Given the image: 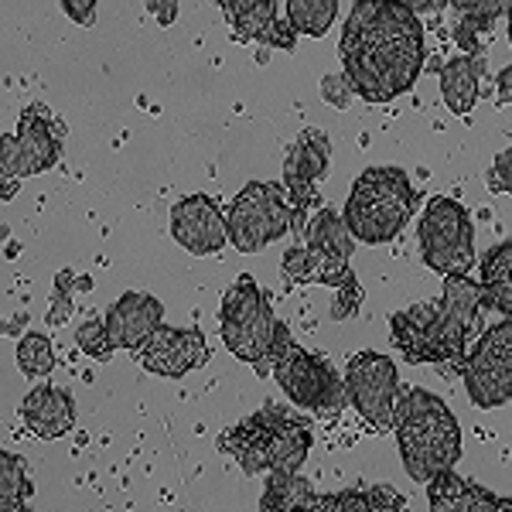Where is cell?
I'll use <instances>...</instances> for the list:
<instances>
[{
    "label": "cell",
    "mask_w": 512,
    "mask_h": 512,
    "mask_svg": "<svg viewBox=\"0 0 512 512\" xmlns=\"http://www.w3.org/2000/svg\"><path fill=\"white\" fill-rule=\"evenodd\" d=\"M338 59L355 96L393 103L414 89L427 62L424 24L407 0H355L338 38Z\"/></svg>",
    "instance_id": "1"
},
{
    "label": "cell",
    "mask_w": 512,
    "mask_h": 512,
    "mask_svg": "<svg viewBox=\"0 0 512 512\" xmlns=\"http://www.w3.org/2000/svg\"><path fill=\"white\" fill-rule=\"evenodd\" d=\"M482 311V284L468 274L444 277L441 301H420L390 318V338L410 366H454L465 359V345Z\"/></svg>",
    "instance_id": "2"
},
{
    "label": "cell",
    "mask_w": 512,
    "mask_h": 512,
    "mask_svg": "<svg viewBox=\"0 0 512 512\" xmlns=\"http://www.w3.org/2000/svg\"><path fill=\"white\" fill-rule=\"evenodd\" d=\"M396 444L403 468L414 482L427 485L461 461V427L448 403L431 390H407L396 400Z\"/></svg>",
    "instance_id": "3"
},
{
    "label": "cell",
    "mask_w": 512,
    "mask_h": 512,
    "mask_svg": "<svg viewBox=\"0 0 512 512\" xmlns=\"http://www.w3.org/2000/svg\"><path fill=\"white\" fill-rule=\"evenodd\" d=\"M219 448L243 468L246 475L301 472L311 451V424L284 407H263L233 431L219 437Z\"/></svg>",
    "instance_id": "4"
},
{
    "label": "cell",
    "mask_w": 512,
    "mask_h": 512,
    "mask_svg": "<svg viewBox=\"0 0 512 512\" xmlns=\"http://www.w3.org/2000/svg\"><path fill=\"white\" fill-rule=\"evenodd\" d=\"M417 209V192L396 164H373L355 178L342 216L349 233L366 246L393 243Z\"/></svg>",
    "instance_id": "5"
},
{
    "label": "cell",
    "mask_w": 512,
    "mask_h": 512,
    "mask_svg": "<svg viewBox=\"0 0 512 512\" xmlns=\"http://www.w3.org/2000/svg\"><path fill=\"white\" fill-rule=\"evenodd\" d=\"M280 328H284V321L274 318V308L256 287V280L250 274H239L219 308V335L226 349L239 362H250L260 373H267L270 355L280 342Z\"/></svg>",
    "instance_id": "6"
},
{
    "label": "cell",
    "mask_w": 512,
    "mask_h": 512,
    "mask_svg": "<svg viewBox=\"0 0 512 512\" xmlns=\"http://www.w3.org/2000/svg\"><path fill=\"white\" fill-rule=\"evenodd\" d=\"M270 373H274L277 386L287 393L294 407L315 410L325 420H335L342 414L345 400H349L345 379H338V373L321 355L304 352L287 332V325L280 328V342L270 355Z\"/></svg>",
    "instance_id": "7"
},
{
    "label": "cell",
    "mask_w": 512,
    "mask_h": 512,
    "mask_svg": "<svg viewBox=\"0 0 512 512\" xmlns=\"http://www.w3.org/2000/svg\"><path fill=\"white\" fill-rule=\"evenodd\" d=\"M229 243L239 253H260L294 229V205L277 181H250L226 212Z\"/></svg>",
    "instance_id": "8"
},
{
    "label": "cell",
    "mask_w": 512,
    "mask_h": 512,
    "mask_svg": "<svg viewBox=\"0 0 512 512\" xmlns=\"http://www.w3.org/2000/svg\"><path fill=\"white\" fill-rule=\"evenodd\" d=\"M62 147H65V127L45 103H31L28 110H21L18 130L7 134L4 144H0L4 198L14 195V185L21 178L55 168V161L62 158Z\"/></svg>",
    "instance_id": "9"
},
{
    "label": "cell",
    "mask_w": 512,
    "mask_h": 512,
    "mask_svg": "<svg viewBox=\"0 0 512 512\" xmlns=\"http://www.w3.org/2000/svg\"><path fill=\"white\" fill-rule=\"evenodd\" d=\"M420 256L434 274H468L475 263V229L468 209L448 195L427 202L420 219Z\"/></svg>",
    "instance_id": "10"
},
{
    "label": "cell",
    "mask_w": 512,
    "mask_h": 512,
    "mask_svg": "<svg viewBox=\"0 0 512 512\" xmlns=\"http://www.w3.org/2000/svg\"><path fill=\"white\" fill-rule=\"evenodd\" d=\"M454 369L465 379V390L478 410H495L512 400V315L475 342V349Z\"/></svg>",
    "instance_id": "11"
},
{
    "label": "cell",
    "mask_w": 512,
    "mask_h": 512,
    "mask_svg": "<svg viewBox=\"0 0 512 512\" xmlns=\"http://www.w3.org/2000/svg\"><path fill=\"white\" fill-rule=\"evenodd\" d=\"M345 393L369 427H376L379 434L393 431L400 376H396V362L390 355H379L373 349L352 355L349 369H345Z\"/></svg>",
    "instance_id": "12"
},
{
    "label": "cell",
    "mask_w": 512,
    "mask_h": 512,
    "mask_svg": "<svg viewBox=\"0 0 512 512\" xmlns=\"http://www.w3.org/2000/svg\"><path fill=\"white\" fill-rule=\"evenodd\" d=\"M332 164V140L325 130L308 127L294 137L284 158V188L294 205V236H308V212L318 209V181Z\"/></svg>",
    "instance_id": "13"
},
{
    "label": "cell",
    "mask_w": 512,
    "mask_h": 512,
    "mask_svg": "<svg viewBox=\"0 0 512 512\" xmlns=\"http://www.w3.org/2000/svg\"><path fill=\"white\" fill-rule=\"evenodd\" d=\"M171 236L192 256L219 253L229 243V226L216 198H209L205 192L178 198L175 209H171Z\"/></svg>",
    "instance_id": "14"
},
{
    "label": "cell",
    "mask_w": 512,
    "mask_h": 512,
    "mask_svg": "<svg viewBox=\"0 0 512 512\" xmlns=\"http://www.w3.org/2000/svg\"><path fill=\"white\" fill-rule=\"evenodd\" d=\"M209 362V342L198 328H168L161 325L158 332L140 345V366L154 376L181 379Z\"/></svg>",
    "instance_id": "15"
},
{
    "label": "cell",
    "mask_w": 512,
    "mask_h": 512,
    "mask_svg": "<svg viewBox=\"0 0 512 512\" xmlns=\"http://www.w3.org/2000/svg\"><path fill=\"white\" fill-rule=\"evenodd\" d=\"M417 18H437L441 11H454L451 35L465 55H485L482 38H489L495 21L509 11V0H407Z\"/></svg>",
    "instance_id": "16"
},
{
    "label": "cell",
    "mask_w": 512,
    "mask_h": 512,
    "mask_svg": "<svg viewBox=\"0 0 512 512\" xmlns=\"http://www.w3.org/2000/svg\"><path fill=\"white\" fill-rule=\"evenodd\" d=\"M233 41H260L267 48L291 52L297 45V31L291 21L277 18V0H236L226 11Z\"/></svg>",
    "instance_id": "17"
},
{
    "label": "cell",
    "mask_w": 512,
    "mask_h": 512,
    "mask_svg": "<svg viewBox=\"0 0 512 512\" xmlns=\"http://www.w3.org/2000/svg\"><path fill=\"white\" fill-rule=\"evenodd\" d=\"M161 318H164V304L158 297L127 291L106 311V332H110L117 349L140 352V345L161 328Z\"/></svg>",
    "instance_id": "18"
},
{
    "label": "cell",
    "mask_w": 512,
    "mask_h": 512,
    "mask_svg": "<svg viewBox=\"0 0 512 512\" xmlns=\"http://www.w3.org/2000/svg\"><path fill=\"white\" fill-rule=\"evenodd\" d=\"M21 420L41 441H55L76 427V400L59 386H35L21 400Z\"/></svg>",
    "instance_id": "19"
},
{
    "label": "cell",
    "mask_w": 512,
    "mask_h": 512,
    "mask_svg": "<svg viewBox=\"0 0 512 512\" xmlns=\"http://www.w3.org/2000/svg\"><path fill=\"white\" fill-rule=\"evenodd\" d=\"M427 502L437 512H512V499H502L458 472H441L427 482Z\"/></svg>",
    "instance_id": "20"
},
{
    "label": "cell",
    "mask_w": 512,
    "mask_h": 512,
    "mask_svg": "<svg viewBox=\"0 0 512 512\" xmlns=\"http://www.w3.org/2000/svg\"><path fill=\"white\" fill-rule=\"evenodd\" d=\"M482 72H485V55H454L451 62L441 65V96L454 117L472 113Z\"/></svg>",
    "instance_id": "21"
},
{
    "label": "cell",
    "mask_w": 512,
    "mask_h": 512,
    "mask_svg": "<svg viewBox=\"0 0 512 512\" xmlns=\"http://www.w3.org/2000/svg\"><path fill=\"white\" fill-rule=\"evenodd\" d=\"M280 267H284V277L291 280V284H325V287H338L345 277L352 274L349 263H338V260H332V256L311 250L308 243L291 246V250L284 253V260H280Z\"/></svg>",
    "instance_id": "22"
},
{
    "label": "cell",
    "mask_w": 512,
    "mask_h": 512,
    "mask_svg": "<svg viewBox=\"0 0 512 512\" xmlns=\"http://www.w3.org/2000/svg\"><path fill=\"white\" fill-rule=\"evenodd\" d=\"M482 308L512 315V239L482 256Z\"/></svg>",
    "instance_id": "23"
},
{
    "label": "cell",
    "mask_w": 512,
    "mask_h": 512,
    "mask_svg": "<svg viewBox=\"0 0 512 512\" xmlns=\"http://www.w3.org/2000/svg\"><path fill=\"white\" fill-rule=\"evenodd\" d=\"M318 492L301 472H270L267 489L260 495V509L270 512H294V509H315Z\"/></svg>",
    "instance_id": "24"
},
{
    "label": "cell",
    "mask_w": 512,
    "mask_h": 512,
    "mask_svg": "<svg viewBox=\"0 0 512 512\" xmlns=\"http://www.w3.org/2000/svg\"><path fill=\"white\" fill-rule=\"evenodd\" d=\"M352 239L355 236L349 233V226H345V216H338L335 209H318L315 219H311V226H308L304 243H308L311 250L332 256V260H338V263H349V256L355 250Z\"/></svg>",
    "instance_id": "25"
},
{
    "label": "cell",
    "mask_w": 512,
    "mask_h": 512,
    "mask_svg": "<svg viewBox=\"0 0 512 512\" xmlns=\"http://www.w3.org/2000/svg\"><path fill=\"white\" fill-rule=\"evenodd\" d=\"M338 0H287V21L297 35L321 38L335 24Z\"/></svg>",
    "instance_id": "26"
},
{
    "label": "cell",
    "mask_w": 512,
    "mask_h": 512,
    "mask_svg": "<svg viewBox=\"0 0 512 512\" xmlns=\"http://www.w3.org/2000/svg\"><path fill=\"white\" fill-rule=\"evenodd\" d=\"M31 478L24 472V461L18 454H0V512H21L31 499Z\"/></svg>",
    "instance_id": "27"
},
{
    "label": "cell",
    "mask_w": 512,
    "mask_h": 512,
    "mask_svg": "<svg viewBox=\"0 0 512 512\" xmlns=\"http://www.w3.org/2000/svg\"><path fill=\"white\" fill-rule=\"evenodd\" d=\"M18 369L28 379H41L55 369V349H52V338L41 335V332H28L18 342Z\"/></svg>",
    "instance_id": "28"
},
{
    "label": "cell",
    "mask_w": 512,
    "mask_h": 512,
    "mask_svg": "<svg viewBox=\"0 0 512 512\" xmlns=\"http://www.w3.org/2000/svg\"><path fill=\"white\" fill-rule=\"evenodd\" d=\"M76 345H79L82 355H89V359H96V362H110L113 352H117L110 332H106V318L82 321V328L76 332Z\"/></svg>",
    "instance_id": "29"
},
{
    "label": "cell",
    "mask_w": 512,
    "mask_h": 512,
    "mask_svg": "<svg viewBox=\"0 0 512 512\" xmlns=\"http://www.w3.org/2000/svg\"><path fill=\"white\" fill-rule=\"evenodd\" d=\"M321 512H373V499L369 492L359 489H345V492H332V495H318Z\"/></svg>",
    "instance_id": "30"
},
{
    "label": "cell",
    "mask_w": 512,
    "mask_h": 512,
    "mask_svg": "<svg viewBox=\"0 0 512 512\" xmlns=\"http://www.w3.org/2000/svg\"><path fill=\"white\" fill-rule=\"evenodd\" d=\"M338 297H335V304H332V321H349L359 315V308H362V284H359V277L349 274L342 280V284L335 287Z\"/></svg>",
    "instance_id": "31"
},
{
    "label": "cell",
    "mask_w": 512,
    "mask_h": 512,
    "mask_svg": "<svg viewBox=\"0 0 512 512\" xmlns=\"http://www.w3.org/2000/svg\"><path fill=\"white\" fill-rule=\"evenodd\" d=\"M72 315H76V294L65 291V287H55V291H52V304H48V315H45L48 328L65 325V321H69Z\"/></svg>",
    "instance_id": "32"
},
{
    "label": "cell",
    "mask_w": 512,
    "mask_h": 512,
    "mask_svg": "<svg viewBox=\"0 0 512 512\" xmlns=\"http://www.w3.org/2000/svg\"><path fill=\"white\" fill-rule=\"evenodd\" d=\"M349 96H352V86L345 79V72H332V76L321 79V99L335 110H345L349 106Z\"/></svg>",
    "instance_id": "33"
},
{
    "label": "cell",
    "mask_w": 512,
    "mask_h": 512,
    "mask_svg": "<svg viewBox=\"0 0 512 512\" xmlns=\"http://www.w3.org/2000/svg\"><path fill=\"white\" fill-rule=\"evenodd\" d=\"M485 181H489L492 192L512 195V147H509V151H502L499 158L492 161V168H489V175H485Z\"/></svg>",
    "instance_id": "34"
},
{
    "label": "cell",
    "mask_w": 512,
    "mask_h": 512,
    "mask_svg": "<svg viewBox=\"0 0 512 512\" xmlns=\"http://www.w3.org/2000/svg\"><path fill=\"white\" fill-rule=\"evenodd\" d=\"M96 4L99 0H62L65 14H69V21H76L79 28H89L96 18Z\"/></svg>",
    "instance_id": "35"
},
{
    "label": "cell",
    "mask_w": 512,
    "mask_h": 512,
    "mask_svg": "<svg viewBox=\"0 0 512 512\" xmlns=\"http://www.w3.org/2000/svg\"><path fill=\"white\" fill-rule=\"evenodd\" d=\"M147 11L158 21V28H171L178 18V0H147Z\"/></svg>",
    "instance_id": "36"
},
{
    "label": "cell",
    "mask_w": 512,
    "mask_h": 512,
    "mask_svg": "<svg viewBox=\"0 0 512 512\" xmlns=\"http://www.w3.org/2000/svg\"><path fill=\"white\" fill-rule=\"evenodd\" d=\"M369 499H373V509H403L407 506V499H403L396 489H390V485H376V489H369Z\"/></svg>",
    "instance_id": "37"
},
{
    "label": "cell",
    "mask_w": 512,
    "mask_h": 512,
    "mask_svg": "<svg viewBox=\"0 0 512 512\" xmlns=\"http://www.w3.org/2000/svg\"><path fill=\"white\" fill-rule=\"evenodd\" d=\"M55 287H65V291H82V294H89L93 291V280H89L86 274H76V270H59V274H55Z\"/></svg>",
    "instance_id": "38"
},
{
    "label": "cell",
    "mask_w": 512,
    "mask_h": 512,
    "mask_svg": "<svg viewBox=\"0 0 512 512\" xmlns=\"http://www.w3.org/2000/svg\"><path fill=\"white\" fill-rule=\"evenodd\" d=\"M495 89H499V103L509 106L512 103V65L499 72V79H495Z\"/></svg>",
    "instance_id": "39"
},
{
    "label": "cell",
    "mask_w": 512,
    "mask_h": 512,
    "mask_svg": "<svg viewBox=\"0 0 512 512\" xmlns=\"http://www.w3.org/2000/svg\"><path fill=\"white\" fill-rule=\"evenodd\" d=\"M506 21H509V45H512V0H509V11H506Z\"/></svg>",
    "instance_id": "40"
},
{
    "label": "cell",
    "mask_w": 512,
    "mask_h": 512,
    "mask_svg": "<svg viewBox=\"0 0 512 512\" xmlns=\"http://www.w3.org/2000/svg\"><path fill=\"white\" fill-rule=\"evenodd\" d=\"M216 4L222 7V14H226V11H229V7H233V4H236V0H216Z\"/></svg>",
    "instance_id": "41"
}]
</instances>
